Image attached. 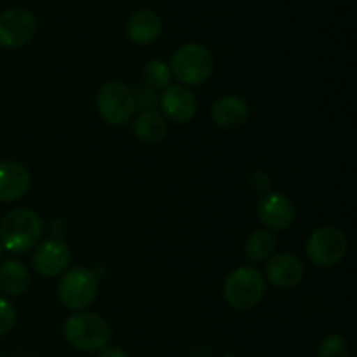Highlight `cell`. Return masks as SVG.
<instances>
[{"instance_id": "obj_27", "label": "cell", "mask_w": 357, "mask_h": 357, "mask_svg": "<svg viewBox=\"0 0 357 357\" xmlns=\"http://www.w3.org/2000/svg\"><path fill=\"white\" fill-rule=\"evenodd\" d=\"M0 357H3V356H0Z\"/></svg>"}, {"instance_id": "obj_11", "label": "cell", "mask_w": 357, "mask_h": 357, "mask_svg": "<svg viewBox=\"0 0 357 357\" xmlns=\"http://www.w3.org/2000/svg\"><path fill=\"white\" fill-rule=\"evenodd\" d=\"M160 107L169 121L176 122V124H185L194 119L195 112H197V100L188 87L178 84V86H169L167 89H164Z\"/></svg>"}, {"instance_id": "obj_17", "label": "cell", "mask_w": 357, "mask_h": 357, "mask_svg": "<svg viewBox=\"0 0 357 357\" xmlns=\"http://www.w3.org/2000/svg\"><path fill=\"white\" fill-rule=\"evenodd\" d=\"M132 131L142 142L157 143L167 135V122L159 112H145L135 119Z\"/></svg>"}, {"instance_id": "obj_21", "label": "cell", "mask_w": 357, "mask_h": 357, "mask_svg": "<svg viewBox=\"0 0 357 357\" xmlns=\"http://www.w3.org/2000/svg\"><path fill=\"white\" fill-rule=\"evenodd\" d=\"M132 96H135V107L142 114H145V112H157V108L160 107V98L157 91L150 89L146 86L139 87L136 93H132Z\"/></svg>"}, {"instance_id": "obj_24", "label": "cell", "mask_w": 357, "mask_h": 357, "mask_svg": "<svg viewBox=\"0 0 357 357\" xmlns=\"http://www.w3.org/2000/svg\"><path fill=\"white\" fill-rule=\"evenodd\" d=\"M51 232L52 236L56 237V239H59V237L65 236L66 232V222L63 218H56L54 222L51 223Z\"/></svg>"}, {"instance_id": "obj_7", "label": "cell", "mask_w": 357, "mask_h": 357, "mask_svg": "<svg viewBox=\"0 0 357 357\" xmlns=\"http://www.w3.org/2000/svg\"><path fill=\"white\" fill-rule=\"evenodd\" d=\"M98 112L112 126H122L135 115V96L126 84L119 80L107 82L98 93Z\"/></svg>"}, {"instance_id": "obj_26", "label": "cell", "mask_w": 357, "mask_h": 357, "mask_svg": "<svg viewBox=\"0 0 357 357\" xmlns=\"http://www.w3.org/2000/svg\"><path fill=\"white\" fill-rule=\"evenodd\" d=\"M2 253H3V246L0 244V258H2Z\"/></svg>"}, {"instance_id": "obj_10", "label": "cell", "mask_w": 357, "mask_h": 357, "mask_svg": "<svg viewBox=\"0 0 357 357\" xmlns=\"http://www.w3.org/2000/svg\"><path fill=\"white\" fill-rule=\"evenodd\" d=\"M70 260H72L70 248L59 239H51L40 244L35 251L33 268L42 278H56L65 272Z\"/></svg>"}, {"instance_id": "obj_5", "label": "cell", "mask_w": 357, "mask_h": 357, "mask_svg": "<svg viewBox=\"0 0 357 357\" xmlns=\"http://www.w3.org/2000/svg\"><path fill=\"white\" fill-rule=\"evenodd\" d=\"M100 282L94 271L73 268L63 275L59 282V302L70 310H84L96 300Z\"/></svg>"}, {"instance_id": "obj_4", "label": "cell", "mask_w": 357, "mask_h": 357, "mask_svg": "<svg viewBox=\"0 0 357 357\" xmlns=\"http://www.w3.org/2000/svg\"><path fill=\"white\" fill-rule=\"evenodd\" d=\"M265 295V278L255 267H241L227 278L223 296L232 309L250 310Z\"/></svg>"}, {"instance_id": "obj_16", "label": "cell", "mask_w": 357, "mask_h": 357, "mask_svg": "<svg viewBox=\"0 0 357 357\" xmlns=\"http://www.w3.org/2000/svg\"><path fill=\"white\" fill-rule=\"evenodd\" d=\"M28 284H30V274L21 261L6 260L0 264V289L6 295H21L26 291Z\"/></svg>"}, {"instance_id": "obj_6", "label": "cell", "mask_w": 357, "mask_h": 357, "mask_svg": "<svg viewBox=\"0 0 357 357\" xmlns=\"http://www.w3.org/2000/svg\"><path fill=\"white\" fill-rule=\"evenodd\" d=\"M347 253V237L335 227H321L307 241V257L317 267H335Z\"/></svg>"}, {"instance_id": "obj_14", "label": "cell", "mask_w": 357, "mask_h": 357, "mask_svg": "<svg viewBox=\"0 0 357 357\" xmlns=\"http://www.w3.org/2000/svg\"><path fill=\"white\" fill-rule=\"evenodd\" d=\"M211 117L215 124L223 129L243 128L250 119V105L243 98L227 94L213 103Z\"/></svg>"}, {"instance_id": "obj_23", "label": "cell", "mask_w": 357, "mask_h": 357, "mask_svg": "<svg viewBox=\"0 0 357 357\" xmlns=\"http://www.w3.org/2000/svg\"><path fill=\"white\" fill-rule=\"evenodd\" d=\"M250 183H251V188H253L255 192H260V194L267 192L268 187H271V180H268L267 174L261 173V171H257V173L251 176Z\"/></svg>"}, {"instance_id": "obj_15", "label": "cell", "mask_w": 357, "mask_h": 357, "mask_svg": "<svg viewBox=\"0 0 357 357\" xmlns=\"http://www.w3.org/2000/svg\"><path fill=\"white\" fill-rule=\"evenodd\" d=\"M162 33V20L150 9L136 10L128 23V35L136 44H152Z\"/></svg>"}, {"instance_id": "obj_3", "label": "cell", "mask_w": 357, "mask_h": 357, "mask_svg": "<svg viewBox=\"0 0 357 357\" xmlns=\"http://www.w3.org/2000/svg\"><path fill=\"white\" fill-rule=\"evenodd\" d=\"M169 68L181 86H201L211 77L215 58L204 45L187 44L174 52Z\"/></svg>"}, {"instance_id": "obj_25", "label": "cell", "mask_w": 357, "mask_h": 357, "mask_svg": "<svg viewBox=\"0 0 357 357\" xmlns=\"http://www.w3.org/2000/svg\"><path fill=\"white\" fill-rule=\"evenodd\" d=\"M100 357H128L121 347H103L100 351Z\"/></svg>"}, {"instance_id": "obj_19", "label": "cell", "mask_w": 357, "mask_h": 357, "mask_svg": "<svg viewBox=\"0 0 357 357\" xmlns=\"http://www.w3.org/2000/svg\"><path fill=\"white\" fill-rule=\"evenodd\" d=\"M143 79H145L146 87L153 91L167 89L171 86V79H173V73L171 68L160 59H153V61L146 63L145 70H143Z\"/></svg>"}, {"instance_id": "obj_8", "label": "cell", "mask_w": 357, "mask_h": 357, "mask_svg": "<svg viewBox=\"0 0 357 357\" xmlns=\"http://www.w3.org/2000/svg\"><path fill=\"white\" fill-rule=\"evenodd\" d=\"M37 33V20L26 9H9L0 14V45L16 49L26 45Z\"/></svg>"}, {"instance_id": "obj_20", "label": "cell", "mask_w": 357, "mask_h": 357, "mask_svg": "<svg viewBox=\"0 0 357 357\" xmlns=\"http://www.w3.org/2000/svg\"><path fill=\"white\" fill-rule=\"evenodd\" d=\"M349 344L340 335H330L324 338L317 351V357H349Z\"/></svg>"}, {"instance_id": "obj_1", "label": "cell", "mask_w": 357, "mask_h": 357, "mask_svg": "<svg viewBox=\"0 0 357 357\" xmlns=\"http://www.w3.org/2000/svg\"><path fill=\"white\" fill-rule=\"evenodd\" d=\"M44 234V222L33 209L17 208L0 223V244L10 253H26L37 246Z\"/></svg>"}, {"instance_id": "obj_2", "label": "cell", "mask_w": 357, "mask_h": 357, "mask_svg": "<svg viewBox=\"0 0 357 357\" xmlns=\"http://www.w3.org/2000/svg\"><path fill=\"white\" fill-rule=\"evenodd\" d=\"M63 335L66 342L79 351H101L110 340V326L98 314L80 312L68 317L63 328Z\"/></svg>"}, {"instance_id": "obj_12", "label": "cell", "mask_w": 357, "mask_h": 357, "mask_svg": "<svg viewBox=\"0 0 357 357\" xmlns=\"http://www.w3.org/2000/svg\"><path fill=\"white\" fill-rule=\"evenodd\" d=\"M303 272H305V268H303L300 258L289 253L271 257L267 268H265L268 282L278 286V288H295V286H298L303 279Z\"/></svg>"}, {"instance_id": "obj_13", "label": "cell", "mask_w": 357, "mask_h": 357, "mask_svg": "<svg viewBox=\"0 0 357 357\" xmlns=\"http://www.w3.org/2000/svg\"><path fill=\"white\" fill-rule=\"evenodd\" d=\"M31 185V174L26 166L14 160L0 162V201L10 202L23 197Z\"/></svg>"}, {"instance_id": "obj_22", "label": "cell", "mask_w": 357, "mask_h": 357, "mask_svg": "<svg viewBox=\"0 0 357 357\" xmlns=\"http://www.w3.org/2000/svg\"><path fill=\"white\" fill-rule=\"evenodd\" d=\"M16 324V310L6 298L0 296V337L9 333Z\"/></svg>"}, {"instance_id": "obj_9", "label": "cell", "mask_w": 357, "mask_h": 357, "mask_svg": "<svg viewBox=\"0 0 357 357\" xmlns=\"http://www.w3.org/2000/svg\"><path fill=\"white\" fill-rule=\"evenodd\" d=\"M257 215L260 222L271 230H286L293 225L296 211L293 202L286 195L272 192L264 195L258 202Z\"/></svg>"}, {"instance_id": "obj_18", "label": "cell", "mask_w": 357, "mask_h": 357, "mask_svg": "<svg viewBox=\"0 0 357 357\" xmlns=\"http://www.w3.org/2000/svg\"><path fill=\"white\" fill-rule=\"evenodd\" d=\"M278 241L268 230H257L246 241V255L253 261H264L274 255Z\"/></svg>"}]
</instances>
